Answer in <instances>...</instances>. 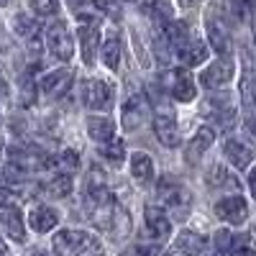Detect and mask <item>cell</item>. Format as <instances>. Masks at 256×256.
<instances>
[{
	"mask_svg": "<svg viewBox=\"0 0 256 256\" xmlns=\"http://www.w3.org/2000/svg\"><path fill=\"white\" fill-rule=\"evenodd\" d=\"M174 251L182 254V256H202L205 238L198 236V233H192V230H184V233H180L177 241H174Z\"/></svg>",
	"mask_w": 256,
	"mask_h": 256,
	"instance_id": "ac0fdd59",
	"label": "cell"
},
{
	"mask_svg": "<svg viewBox=\"0 0 256 256\" xmlns=\"http://www.w3.org/2000/svg\"><path fill=\"white\" fill-rule=\"evenodd\" d=\"M159 195H162V200L166 202V208H169V210L177 212V218H184V212L190 210L192 198H190V192H187L180 182L164 177V180L159 182Z\"/></svg>",
	"mask_w": 256,
	"mask_h": 256,
	"instance_id": "8992f818",
	"label": "cell"
},
{
	"mask_svg": "<svg viewBox=\"0 0 256 256\" xmlns=\"http://www.w3.org/2000/svg\"><path fill=\"white\" fill-rule=\"evenodd\" d=\"M72 187H74V182H72L70 174H56V177H52L49 182H44V187H41V190H44L49 198L62 200V198L72 195Z\"/></svg>",
	"mask_w": 256,
	"mask_h": 256,
	"instance_id": "44dd1931",
	"label": "cell"
},
{
	"mask_svg": "<svg viewBox=\"0 0 256 256\" xmlns=\"http://www.w3.org/2000/svg\"><path fill=\"white\" fill-rule=\"evenodd\" d=\"M102 62L108 70H118L120 64V41H118V34H108L102 44Z\"/></svg>",
	"mask_w": 256,
	"mask_h": 256,
	"instance_id": "603a6c76",
	"label": "cell"
},
{
	"mask_svg": "<svg viewBox=\"0 0 256 256\" xmlns=\"http://www.w3.org/2000/svg\"><path fill=\"white\" fill-rule=\"evenodd\" d=\"M144 123V105L138 102V98H131L123 105V128L126 131H134Z\"/></svg>",
	"mask_w": 256,
	"mask_h": 256,
	"instance_id": "7402d4cb",
	"label": "cell"
},
{
	"mask_svg": "<svg viewBox=\"0 0 256 256\" xmlns=\"http://www.w3.org/2000/svg\"><path fill=\"white\" fill-rule=\"evenodd\" d=\"M248 190H251V195L256 198V166L251 169V174H248Z\"/></svg>",
	"mask_w": 256,
	"mask_h": 256,
	"instance_id": "8d00e7d4",
	"label": "cell"
},
{
	"mask_svg": "<svg viewBox=\"0 0 256 256\" xmlns=\"http://www.w3.org/2000/svg\"><path fill=\"white\" fill-rule=\"evenodd\" d=\"M216 216L228 226H241L248 218V202L241 195H228L216 202Z\"/></svg>",
	"mask_w": 256,
	"mask_h": 256,
	"instance_id": "52a82bcc",
	"label": "cell"
},
{
	"mask_svg": "<svg viewBox=\"0 0 256 256\" xmlns=\"http://www.w3.org/2000/svg\"><path fill=\"white\" fill-rule=\"evenodd\" d=\"M0 226H3L6 236L13 238L16 244H24L26 241V223H24V216H20V210L16 205L0 210Z\"/></svg>",
	"mask_w": 256,
	"mask_h": 256,
	"instance_id": "8fae6325",
	"label": "cell"
},
{
	"mask_svg": "<svg viewBox=\"0 0 256 256\" xmlns=\"http://www.w3.org/2000/svg\"><path fill=\"white\" fill-rule=\"evenodd\" d=\"M6 95H8V84L0 80V98H6Z\"/></svg>",
	"mask_w": 256,
	"mask_h": 256,
	"instance_id": "74e56055",
	"label": "cell"
},
{
	"mask_svg": "<svg viewBox=\"0 0 256 256\" xmlns=\"http://www.w3.org/2000/svg\"><path fill=\"white\" fill-rule=\"evenodd\" d=\"M88 136L98 144L116 141V123L105 116H90L88 118Z\"/></svg>",
	"mask_w": 256,
	"mask_h": 256,
	"instance_id": "9a60e30c",
	"label": "cell"
},
{
	"mask_svg": "<svg viewBox=\"0 0 256 256\" xmlns=\"http://www.w3.org/2000/svg\"><path fill=\"white\" fill-rule=\"evenodd\" d=\"M80 44H82V59L88 67H92L98 59V46H100V31L98 24H92L90 18L82 16V26H80Z\"/></svg>",
	"mask_w": 256,
	"mask_h": 256,
	"instance_id": "ba28073f",
	"label": "cell"
},
{
	"mask_svg": "<svg viewBox=\"0 0 256 256\" xmlns=\"http://www.w3.org/2000/svg\"><path fill=\"white\" fill-rule=\"evenodd\" d=\"M180 3V8H184V10H192V8H198L202 0H177Z\"/></svg>",
	"mask_w": 256,
	"mask_h": 256,
	"instance_id": "d590c367",
	"label": "cell"
},
{
	"mask_svg": "<svg viewBox=\"0 0 256 256\" xmlns=\"http://www.w3.org/2000/svg\"><path fill=\"white\" fill-rule=\"evenodd\" d=\"M105 159H110V162H116V164H120L123 159H126V148H123V144L120 141H110V144H102V152H100Z\"/></svg>",
	"mask_w": 256,
	"mask_h": 256,
	"instance_id": "83f0119b",
	"label": "cell"
},
{
	"mask_svg": "<svg viewBox=\"0 0 256 256\" xmlns=\"http://www.w3.org/2000/svg\"><path fill=\"white\" fill-rule=\"evenodd\" d=\"M144 13L154 20H172V3L169 0H144Z\"/></svg>",
	"mask_w": 256,
	"mask_h": 256,
	"instance_id": "d4e9b609",
	"label": "cell"
},
{
	"mask_svg": "<svg viewBox=\"0 0 256 256\" xmlns=\"http://www.w3.org/2000/svg\"><path fill=\"white\" fill-rule=\"evenodd\" d=\"M223 154H226V159H228L233 166L238 169V172L248 169V166H251V162H254V148H251V146H246L244 141H236V138L226 141Z\"/></svg>",
	"mask_w": 256,
	"mask_h": 256,
	"instance_id": "4fadbf2b",
	"label": "cell"
},
{
	"mask_svg": "<svg viewBox=\"0 0 256 256\" xmlns=\"http://www.w3.org/2000/svg\"><path fill=\"white\" fill-rule=\"evenodd\" d=\"M113 230V238H126L128 236V230H131V218H128V212L123 208H113V216H110V226Z\"/></svg>",
	"mask_w": 256,
	"mask_h": 256,
	"instance_id": "484cf974",
	"label": "cell"
},
{
	"mask_svg": "<svg viewBox=\"0 0 256 256\" xmlns=\"http://www.w3.org/2000/svg\"><path fill=\"white\" fill-rule=\"evenodd\" d=\"M212 141H216V131H212V128H208V126H205V128H200V131L190 138L184 159H187L190 164H195V162H198V159L208 152V148L212 146Z\"/></svg>",
	"mask_w": 256,
	"mask_h": 256,
	"instance_id": "2e32d148",
	"label": "cell"
},
{
	"mask_svg": "<svg viewBox=\"0 0 256 256\" xmlns=\"http://www.w3.org/2000/svg\"><path fill=\"white\" fill-rule=\"evenodd\" d=\"M177 59L184 64V67H200V64L208 59V46L200 38H190L184 46L177 49Z\"/></svg>",
	"mask_w": 256,
	"mask_h": 256,
	"instance_id": "e0dca14e",
	"label": "cell"
},
{
	"mask_svg": "<svg viewBox=\"0 0 256 256\" xmlns=\"http://www.w3.org/2000/svg\"><path fill=\"white\" fill-rule=\"evenodd\" d=\"M212 246H216L218 256H228L233 251V246H236V236H233L228 228H220L216 236H212Z\"/></svg>",
	"mask_w": 256,
	"mask_h": 256,
	"instance_id": "4316f807",
	"label": "cell"
},
{
	"mask_svg": "<svg viewBox=\"0 0 256 256\" xmlns=\"http://www.w3.org/2000/svg\"><path fill=\"white\" fill-rule=\"evenodd\" d=\"M54 254L56 256H82L84 251H90L95 246V238L88 230H77V228H64L54 236Z\"/></svg>",
	"mask_w": 256,
	"mask_h": 256,
	"instance_id": "6da1fadb",
	"label": "cell"
},
{
	"mask_svg": "<svg viewBox=\"0 0 256 256\" xmlns=\"http://www.w3.org/2000/svg\"><path fill=\"white\" fill-rule=\"evenodd\" d=\"M56 162H59L62 166H67L70 172H74V169L80 166V156H77V154L72 152V148H64V152H62V154L56 156Z\"/></svg>",
	"mask_w": 256,
	"mask_h": 256,
	"instance_id": "4dcf8cb0",
	"label": "cell"
},
{
	"mask_svg": "<svg viewBox=\"0 0 256 256\" xmlns=\"http://www.w3.org/2000/svg\"><path fill=\"white\" fill-rule=\"evenodd\" d=\"M164 88L166 92H172L174 100L180 102H192L198 95V88H195V80H192V74L182 67V70H169L164 74Z\"/></svg>",
	"mask_w": 256,
	"mask_h": 256,
	"instance_id": "277c9868",
	"label": "cell"
},
{
	"mask_svg": "<svg viewBox=\"0 0 256 256\" xmlns=\"http://www.w3.org/2000/svg\"><path fill=\"white\" fill-rule=\"evenodd\" d=\"M236 77V67H233L230 59H216L212 64H208V67L200 72V84L205 90H220L226 88V84Z\"/></svg>",
	"mask_w": 256,
	"mask_h": 256,
	"instance_id": "5b68a950",
	"label": "cell"
},
{
	"mask_svg": "<svg viewBox=\"0 0 256 256\" xmlns=\"http://www.w3.org/2000/svg\"><path fill=\"white\" fill-rule=\"evenodd\" d=\"M6 3H8V0H0V6H6Z\"/></svg>",
	"mask_w": 256,
	"mask_h": 256,
	"instance_id": "b9f144b4",
	"label": "cell"
},
{
	"mask_svg": "<svg viewBox=\"0 0 256 256\" xmlns=\"http://www.w3.org/2000/svg\"><path fill=\"white\" fill-rule=\"evenodd\" d=\"M208 182H210L212 187H220V184H228V182H233V177L226 172V166L216 164V166H212V172L208 174Z\"/></svg>",
	"mask_w": 256,
	"mask_h": 256,
	"instance_id": "f546056e",
	"label": "cell"
},
{
	"mask_svg": "<svg viewBox=\"0 0 256 256\" xmlns=\"http://www.w3.org/2000/svg\"><path fill=\"white\" fill-rule=\"evenodd\" d=\"M154 134L159 138V144H164L166 148H174L180 144V128H177V120L172 113H156L154 118Z\"/></svg>",
	"mask_w": 256,
	"mask_h": 256,
	"instance_id": "30bf717a",
	"label": "cell"
},
{
	"mask_svg": "<svg viewBox=\"0 0 256 256\" xmlns=\"http://www.w3.org/2000/svg\"><path fill=\"white\" fill-rule=\"evenodd\" d=\"M205 28H208V41H210V46H212V52H218V54H228L230 52V38H228V31L218 24V20H208L205 24Z\"/></svg>",
	"mask_w": 256,
	"mask_h": 256,
	"instance_id": "d6986e66",
	"label": "cell"
},
{
	"mask_svg": "<svg viewBox=\"0 0 256 256\" xmlns=\"http://www.w3.org/2000/svg\"><path fill=\"white\" fill-rule=\"evenodd\" d=\"M31 256H49V254H44V251H34Z\"/></svg>",
	"mask_w": 256,
	"mask_h": 256,
	"instance_id": "60d3db41",
	"label": "cell"
},
{
	"mask_svg": "<svg viewBox=\"0 0 256 256\" xmlns=\"http://www.w3.org/2000/svg\"><path fill=\"white\" fill-rule=\"evenodd\" d=\"M6 256H8V254H6Z\"/></svg>",
	"mask_w": 256,
	"mask_h": 256,
	"instance_id": "ee69618b",
	"label": "cell"
},
{
	"mask_svg": "<svg viewBox=\"0 0 256 256\" xmlns=\"http://www.w3.org/2000/svg\"><path fill=\"white\" fill-rule=\"evenodd\" d=\"M16 205V195L10 190H6V187H0V210H6V208H13Z\"/></svg>",
	"mask_w": 256,
	"mask_h": 256,
	"instance_id": "d6a6232c",
	"label": "cell"
},
{
	"mask_svg": "<svg viewBox=\"0 0 256 256\" xmlns=\"http://www.w3.org/2000/svg\"><path fill=\"white\" fill-rule=\"evenodd\" d=\"M70 88H72V72L70 70H54L38 80V90L49 98H62Z\"/></svg>",
	"mask_w": 256,
	"mask_h": 256,
	"instance_id": "9c48e42d",
	"label": "cell"
},
{
	"mask_svg": "<svg viewBox=\"0 0 256 256\" xmlns=\"http://www.w3.org/2000/svg\"><path fill=\"white\" fill-rule=\"evenodd\" d=\"M230 8L236 16H244L248 10V0H230Z\"/></svg>",
	"mask_w": 256,
	"mask_h": 256,
	"instance_id": "836d02e7",
	"label": "cell"
},
{
	"mask_svg": "<svg viewBox=\"0 0 256 256\" xmlns=\"http://www.w3.org/2000/svg\"><path fill=\"white\" fill-rule=\"evenodd\" d=\"M236 256H254V251H251V248H241Z\"/></svg>",
	"mask_w": 256,
	"mask_h": 256,
	"instance_id": "f35d334b",
	"label": "cell"
},
{
	"mask_svg": "<svg viewBox=\"0 0 256 256\" xmlns=\"http://www.w3.org/2000/svg\"><path fill=\"white\" fill-rule=\"evenodd\" d=\"M3 152H6V144H3V138H0V159H3Z\"/></svg>",
	"mask_w": 256,
	"mask_h": 256,
	"instance_id": "ab89813d",
	"label": "cell"
},
{
	"mask_svg": "<svg viewBox=\"0 0 256 256\" xmlns=\"http://www.w3.org/2000/svg\"><path fill=\"white\" fill-rule=\"evenodd\" d=\"M164 36L169 38V44H172L174 49L184 46L187 41L192 38V36H190V28H187V24H182V20H169V24H166V28H164Z\"/></svg>",
	"mask_w": 256,
	"mask_h": 256,
	"instance_id": "cb8c5ba5",
	"label": "cell"
},
{
	"mask_svg": "<svg viewBox=\"0 0 256 256\" xmlns=\"http://www.w3.org/2000/svg\"><path fill=\"white\" fill-rule=\"evenodd\" d=\"M46 46L62 62L72 59V54H74V38H72V31H70V26L64 24V20H54V24H49V28H46Z\"/></svg>",
	"mask_w": 256,
	"mask_h": 256,
	"instance_id": "7a4b0ae2",
	"label": "cell"
},
{
	"mask_svg": "<svg viewBox=\"0 0 256 256\" xmlns=\"http://www.w3.org/2000/svg\"><path fill=\"white\" fill-rule=\"evenodd\" d=\"M136 256H159V246H138L136 248Z\"/></svg>",
	"mask_w": 256,
	"mask_h": 256,
	"instance_id": "e575fe53",
	"label": "cell"
},
{
	"mask_svg": "<svg viewBox=\"0 0 256 256\" xmlns=\"http://www.w3.org/2000/svg\"><path fill=\"white\" fill-rule=\"evenodd\" d=\"M31 8L36 16H54L59 10V0H31Z\"/></svg>",
	"mask_w": 256,
	"mask_h": 256,
	"instance_id": "f1b7e54d",
	"label": "cell"
},
{
	"mask_svg": "<svg viewBox=\"0 0 256 256\" xmlns=\"http://www.w3.org/2000/svg\"><path fill=\"white\" fill-rule=\"evenodd\" d=\"M16 31L20 34V36H31L34 31H36V24L31 18H26V16H18L16 18Z\"/></svg>",
	"mask_w": 256,
	"mask_h": 256,
	"instance_id": "1f68e13d",
	"label": "cell"
},
{
	"mask_svg": "<svg viewBox=\"0 0 256 256\" xmlns=\"http://www.w3.org/2000/svg\"><path fill=\"white\" fill-rule=\"evenodd\" d=\"M131 174H134L136 182H148V180H152V174H154V162H152V156L144 154V152L131 154Z\"/></svg>",
	"mask_w": 256,
	"mask_h": 256,
	"instance_id": "ffe728a7",
	"label": "cell"
},
{
	"mask_svg": "<svg viewBox=\"0 0 256 256\" xmlns=\"http://www.w3.org/2000/svg\"><path fill=\"white\" fill-rule=\"evenodd\" d=\"M56 223H59V212L49 205H34L28 212V226L36 233H49V230H54Z\"/></svg>",
	"mask_w": 256,
	"mask_h": 256,
	"instance_id": "5bb4252c",
	"label": "cell"
},
{
	"mask_svg": "<svg viewBox=\"0 0 256 256\" xmlns=\"http://www.w3.org/2000/svg\"><path fill=\"white\" fill-rule=\"evenodd\" d=\"M146 228H148V233L156 238V241H162V238H166L169 233H172V223H169V218H166V212L162 210V208H156V205H146Z\"/></svg>",
	"mask_w": 256,
	"mask_h": 256,
	"instance_id": "7c38bea8",
	"label": "cell"
},
{
	"mask_svg": "<svg viewBox=\"0 0 256 256\" xmlns=\"http://www.w3.org/2000/svg\"><path fill=\"white\" fill-rule=\"evenodd\" d=\"M82 102L88 105L90 110H110L113 108V90L108 82H102L98 77H90L82 82Z\"/></svg>",
	"mask_w": 256,
	"mask_h": 256,
	"instance_id": "3957f363",
	"label": "cell"
},
{
	"mask_svg": "<svg viewBox=\"0 0 256 256\" xmlns=\"http://www.w3.org/2000/svg\"><path fill=\"white\" fill-rule=\"evenodd\" d=\"M0 120H3V116H0Z\"/></svg>",
	"mask_w": 256,
	"mask_h": 256,
	"instance_id": "7bdbcfd3",
	"label": "cell"
}]
</instances>
